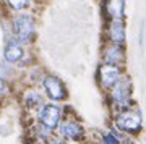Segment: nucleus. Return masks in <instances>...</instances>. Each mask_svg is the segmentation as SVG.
I'll use <instances>...</instances> for the list:
<instances>
[{"label": "nucleus", "instance_id": "1", "mask_svg": "<svg viewBox=\"0 0 146 144\" xmlns=\"http://www.w3.org/2000/svg\"><path fill=\"white\" fill-rule=\"evenodd\" d=\"M55 134L72 144H81L89 139V129L83 118L78 115L76 108L65 104L63 105V118L58 125Z\"/></svg>", "mask_w": 146, "mask_h": 144}, {"label": "nucleus", "instance_id": "2", "mask_svg": "<svg viewBox=\"0 0 146 144\" xmlns=\"http://www.w3.org/2000/svg\"><path fill=\"white\" fill-rule=\"evenodd\" d=\"M104 105L107 108L109 115L136 105L135 86H133V81H131L128 73L115 84L114 88H110L107 92H104Z\"/></svg>", "mask_w": 146, "mask_h": 144}, {"label": "nucleus", "instance_id": "3", "mask_svg": "<svg viewBox=\"0 0 146 144\" xmlns=\"http://www.w3.org/2000/svg\"><path fill=\"white\" fill-rule=\"evenodd\" d=\"M21 112L23 120H31L36 117V113L47 102L46 96L39 86H29V84H20L15 88V99H13Z\"/></svg>", "mask_w": 146, "mask_h": 144}, {"label": "nucleus", "instance_id": "4", "mask_svg": "<svg viewBox=\"0 0 146 144\" xmlns=\"http://www.w3.org/2000/svg\"><path fill=\"white\" fill-rule=\"evenodd\" d=\"M107 122L135 139H140L145 134V115H143V110L140 108L138 104L130 108L109 115Z\"/></svg>", "mask_w": 146, "mask_h": 144}, {"label": "nucleus", "instance_id": "5", "mask_svg": "<svg viewBox=\"0 0 146 144\" xmlns=\"http://www.w3.org/2000/svg\"><path fill=\"white\" fill-rule=\"evenodd\" d=\"M11 26H13V37L20 46H33V42L36 41L37 26L36 18L29 11H21V13L11 15Z\"/></svg>", "mask_w": 146, "mask_h": 144}, {"label": "nucleus", "instance_id": "6", "mask_svg": "<svg viewBox=\"0 0 146 144\" xmlns=\"http://www.w3.org/2000/svg\"><path fill=\"white\" fill-rule=\"evenodd\" d=\"M39 88L42 89V92L46 96L47 102L54 104H67L70 99V92H68L67 83L63 81L62 78L55 75L52 71H47L46 76L42 78V83Z\"/></svg>", "mask_w": 146, "mask_h": 144}, {"label": "nucleus", "instance_id": "7", "mask_svg": "<svg viewBox=\"0 0 146 144\" xmlns=\"http://www.w3.org/2000/svg\"><path fill=\"white\" fill-rule=\"evenodd\" d=\"M127 75L125 67H117V65H107V63H99L96 68V84L101 89V92H107L110 88H114L115 84Z\"/></svg>", "mask_w": 146, "mask_h": 144}, {"label": "nucleus", "instance_id": "8", "mask_svg": "<svg viewBox=\"0 0 146 144\" xmlns=\"http://www.w3.org/2000/svg\"><path fill=\"white\" fill-rule=\"evenodd\" d=\"M65 105V104H63ZM63 105L62 104H54V102H46L42 105V108L36 113L34 120L44 125L47 129L50 131H57L58 125L63 118Z\"/></svg>", "mask_w": 146, "mask_h": 144}, {"label": "nucleus", "instance_id": "9", "mask_svg": "<svg viewBox=\"0 0 146 144\" xmlns=\"http://www.w3.org/2000/svg\"><path fill=\"white\" fill-rule=\"evenodd\" d=\"M104 42L125 46L127 44V23H125V20L104 21Z\"/></svg>", "mask_w": 146, "mask_h": 144}, {"label": "nucleus", "instance_id": "10", "mask_svg": "<svg viewBox=\"0 0 146 144\" xmlns=\"http://www.w3.org/2000/svg\"><path fill=\"white\" fill-rule=\"evenodd\" d=\"M54 131L47 129L44 125L36 122L34 118L25 120V141L33 144H46L52 138Z\"/></svg>", "mask_w": 146, "mask_h": 144}, {"label": "nucleus", "instance_id": "11", "mask_svg": "<svg viewBox=\"0 0 146 144\" xmlns=\"http://www.w3.org/2000/svg\"><path fill=\"white\" fill-rule=\"evenodd\" d=\"M101 63L125 67V63H127V46H119V44L104 42V46L101 49Z\"/></svg>", "mask_w": 146, "mask_h": 144}, {"label": "nucleus", "instance_id": "12", "mask_svg": "<svg viewBox=\"0 0 146 144\" xmlns=\"http://www.w3.org/2000/svg\"><path fill=\"white\" fill-rule=\"evenodd\" d=\"M102 16H104V21L125 20L127 0H102Z\"/></svg>", "mask_w": 146, "mask_h": 144}, {"label": "nucleus", "instance_id": "13", "mask_svg": "<svg viewBox=\"0 0 146 144\" xmlns=\"http://www.w3.org/2000/svg\"><path fill=\"white\" fill-rule=\"evenodd\" d=\"M25 54H26V47L20 46L16 41H10V42H5V46H3L2 60L16 67L21 62V58L25 57Z\"/></svg>", "mask_w": 146, "mask_h": 144}, {"label": "nucleus", "instance_id": "14", "mask_svg": "<svg viewBox=\"0 0 146 144\" xmlns=\"http://www.w3.org/2000/svg\"><path fill=\"white\" fill-rule=\"evenodd\" d=\"M89 141H93L94 144H120V141L106 126L89 131Z\"/></svg>", "mask_w": 146, "mask_h": 144}, {"label": "nucleus", "instance_id": "15", "mask_svg": "<svg viewBox=\"0 0 146 144\" xmlns=\"http://www.w3.org/2000/svg\"><path fill=\"white\" fill-rule=\"evenodd\" d=\"M15 99V86H11L5 79L0 78V104L5 105L7 102H10Z\"/></svg>", "mask_w": 146, "mask_h": 144}, {"label": "nucleus", "instance_id": "16", "mask_svg": "<svg viewBox=\"0 0 146 144\" xmlns=\"http://www.w3.org/2000/svg\"><path fill=\"white\" fill-rule=\"evenodd\" d=\"M31 2L33 0H5V5L10 13H21V11H28Z\"/></svg>", "mask_w": 146, "mask_h": 144}, {"label": "nucleus", "instance_id": "17", "mask_svg": "<svg viewBox=\"0 0 146 144\" xmlns=\"http://www.w3.org/2000/svg\"><path fill=\"white\" fill-rule=\"evenodd\" d=\"M46 144H72V143H68V141H65V139L60 138L58 134L54 133V134H52V138L49 139V141H47Z\"/></svg>", "mask_w": 146, "mask_h": 144}, {"label": "nucleus", "instance_id": "18", "mask_svg": "<svg viewBox=\"0 0 146 144\" xmlns=\"http://www.w3.org/2000/svg\"><path fill=\"white\" fill-rule=\"evenodd\" d=\"M140 46H143V24H141V29H140Z\"/></svg>", "mask_w": 146, "mask_h": 144}, {"label": "nucleus", "instance_id": "19", "mask_svg": "<svg viewBox=\"0 0 146 144\" xmlns=\"http://www.w3.org/2000/svg\"><path fill=\"white\" fill-rule=\"evenodd\" d=\"M140 139H143V143H146V133L145 134H143V136H141V138Z\"/></svg>", "mask_w": 146, "mask_h": 144}, {"label": "nucleus", "instance_id": "20", "mask_svg": "<svg viewBox=\"0 0 146 144\" xmlns=\"http://www.w3.org/2000/svg\"><path fill=\"white\" fill-rule=\"evenodd\" d=\"M81 144H94V143H93V141H89V139H88V141H84V143H81Z\"/></svg>", "mask_w": 146, "mask_h": 144}, {"label": "nucleus", "instance_id": "21", "mask_svg": "<svg viewBox=\"0 0 146 144\" xmlns=\"http://www.w3.org/2000/svg\"><path fill=\"white\" fill-rule=\"evenodd\" d=\"M23 144H33V143H26V141H23Z\"/></svg>", "mask_w": 146, "mask_h": 144}, {"label": "nucleus", "instance_id": "22", "mask_svg": "<svg viewBox=\"0 0 146 144\" xmlns=\"http://www.w3.org/2000/svg\"><path fill=\"white\" fill-rule=\"evenodd\" d=\"M2 107H3V105H2V104H0V108H2Z\"/></svg>", "mask_w": 146, "mask_h": 144}]
</instances>
